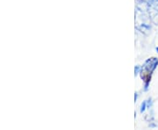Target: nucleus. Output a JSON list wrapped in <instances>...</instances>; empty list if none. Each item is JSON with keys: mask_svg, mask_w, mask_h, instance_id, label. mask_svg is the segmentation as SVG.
Here are the masks:
<instances>
[{"mask_svg": "<svg viewBox=\"0 0 158 130\" xmlns=\"http://www.w3.org/2000/svg\"><path fill=\"white\" fill-rule=\"evenodd\" d=\"M148 12V5L146 0H138L135 10V27L143 34H149L152 25Z\"/></svg>", "mask_w": 158, "mask_h": 130, "instance_id": "obj_1", "label": "nucleus"}, {"mask_svg": "<svg viewBox=\"0 0 158 130\" xmlns=\"http://www.w3.org/2000/svg\"><path fill=\"white\" fill-rule=\"evenodd\" d=\"M157 58H151V59H148L147 62H145L143 69H146L148 72L151 73V72H153V71L155 70V69L157 67Z\"/></svg>", "mask_w": 158, "mask_h": 130, "instance_id": "obj_2", "label": "nucleus"}, {"mask_svg": "<svg viewBox=\"0 0 158 130\" xmlns=\"http://www.w3.org/2000/svg\"><path fill=\"white\" fill-rule=\"evenodd\" d=\"M146 1L150 8L158 11V0H146Z\"/></svg>", "mask_w": 158, "mask_h": 130, "instance_id": "obj_3", "label": "nucleus"}, {"mask_svg": "<svg viewBox=\"0 0 158 130\" xmlns=\"http://www.w3.org/2000/svg\"><path fill=\"white\" fill-rule=\"evenodd\" d=\"M146 107H147V101H144L142 104H141L140 112H141V113H144V112H145V110H146Z\"/></svg>", "mask_w": 158, "mask_h": 130, "instance_id": "obj_4", "label": "nucleus"}, {"mask_svg": "<svg viewBox=\"0 0 158 130\" xmlns=\"http://www.w3.org/2000/svg\"><path fill=\"white\" fill-rule=\"evenodd\" d=\"M141 67H140V66H138V65H137V66H135V76H137V75H138V74L140 73V71H141Z\"/></svg>", "mask_w": 158, "mask_h": 130, "instance_id": "obj_5", "label": "nucleus"}, {"mask_svg": "<svg viewBox=\"0 0 158 130\" xmlns=\"http://www.w3.org/2000/svg\"><path fill=\"white\" fill-rule=\"evenodd\" d=\"M135 101L137 100V93H135Z\"/></svg>", "mask_w": 158, "mask_h": 130, "instance_id": "obj_6", "label": "nucleus"}, {"mask_svg": "<svg viewBox=\"0 0 158 130\" xmlns=\"http://www.w3.org/2000/svg\"><path fill=\"white\" fill-rule=\"evenodd\" d=\"M156 51H157V53H158V47H157V48H156Z\"/></svg>", "mask_w": 158, "mask_h": 130, "instance_id": "obj_7", "label": "nucleus"}]
</instances>
